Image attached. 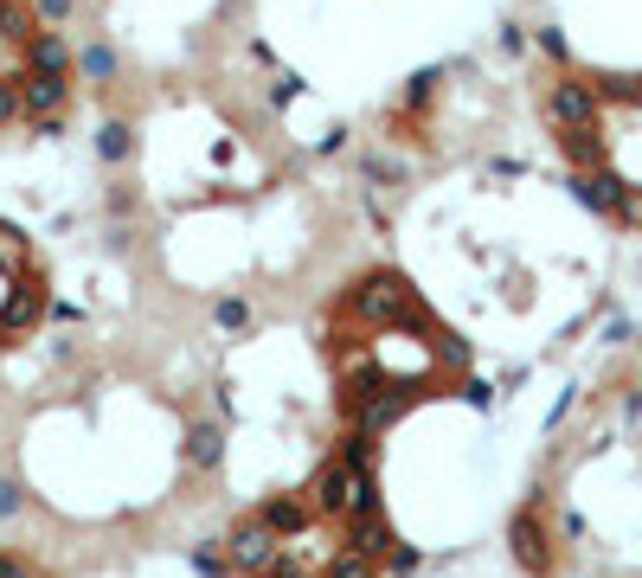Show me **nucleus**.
I'll use <instances>...</instances> for the list:
<instances>
[{
	"mask_svg": "<svg viewBox=\"0 0 642 578\" xmlns=\"http://www.w3.org/2000/svg\"><path fill=\"white\" fill-rule=\"evenodd\" d=\"M508 539H514V559H521V572H533V578H553V566H559V553H553V534H546V521H540V501H527V508L514 514V527H508Z\"/></svg>",
	"mask_w": 642,
	"mask_h": 578,
	"instance_id": "4",
	"label": "nucleus"
},
{
	"mask_svg": "<svg viewBox=\"0 0 642 578\" xmlns=\"http://www.w3.org/2000/svg\"><path fill=\"white\" fill-rule=\"evenodd\" d=\"M13 508H20V489H13V482H0V514H13Z\"/></svg>",
	"mask_w": 642,
	"mask_h": 578,
	"instance_id": "7",
	"label": "nucleus"
},
{
	"mask_svg": "<svg viewBox=\"0 0 642 578\" xmlns=\"http://www.w3.org/2000/svg\"><path fill=\"white\" fill-rule=\"evenodd\" d=\"M187 462H193V469H213V462H219V430H213V424H193Z\"/></svg>",
	"mask_w": 642,
	"mask_h": 578,
	"instance_id": "5",
	"label": "nucleus"
},
{
	"mask_svg": "<svg viewBox=\"0 0 642 578\" xmlns=\"http://www.w3.org/2000/svg\"><path fill=\"white\" fill-rule=\"evenodd\" d=\"M39 315H45V270L20 231L0 226V347L33 335Z\"/></svg>",
	"mask_w": 642,
	"mask_h": 578,
	"instance_id": "2",
	"label": "nucleus"
},
{
	"mask_svg": "<svg viewBox=\"0 0 642 578\" xmlns=\"http://www.w3.org/2000/svg\"><path fill=\"white\" fill-rule=\"evenodd\" d=\"M322 578H379V559H367V553H353V546H347V553H340Z\"/></svg>",
	"mask_w": 642,
	"mask_h": 578,
	"instance_id": "6",
	"label": "nucleus"
},
{
	"mask_svg": "<svg viewBox=\"0 0 642 578\" xmlns=\"http://www.w3.org/2000/svg\"><path fill=\"white\" fill-rule=\"evenodd\" d=\"M65 103V52L33 0H0V129Z\"/></svg>",
	"mask_w": 642,
	"mask_h": 578,
	"instance_id": "1",
	"label": "nucleus"
},
{
	"mask_svg": "<svg viewBox=\"0 0 642 578\" xmlns=\"http://www.w3.org/2000/svg\"><path fill=\"white\" fill-rule=\"evenodd\" d=\"M226 559H231V572H251V578H264L276 559H283V534L270 527L264 514H244L238 527L226 534Z\"/></svg>",
	"mask_w": 642,
	"mask_h": 578,
	"instance_id": "3",
	"label": "nucleus"
}]
</instances>
